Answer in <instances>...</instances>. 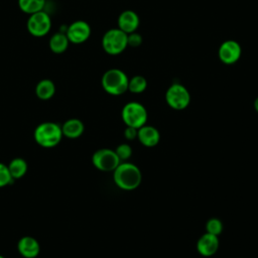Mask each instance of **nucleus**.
Segmentation results:
<instances>
[{
  "label": "nucleus",
  "instance_id": "393cba45",
  "mask_svg": "<svg viewBox=\"0 0 258 258\" xmlns=\"http://www.w3.org/2000/svg\"><path fill=\"white\" fill-rule=\"evenodd\" d=\"M137 131L138 129L134 128V127H130V126H127V128L125 129L124 131V136L126 139L128 140H132L134 138L137 137Z\"/></svg>",
  "mask_w": 258,
  "mask_h": 258
},
{
  "label": "nucleus",
  "instance_id": "dca6fc26",
  "mask_svg": "<svg viewBox=\"0 0 258 258\" xmlns=\"http://www.w3.org/2000/svg\"><path fill=\"white\" fill-rule=\"evenodd\" d=\"M69 43L70 41L64 32H56L52 34L48 41L49 48L54 53L64 52L69 46Z\"/></svg>",
  "mask_w": 258,
  "mask_h": 258
},
{
  "label": "nucleus",
  "instance_id": "2eb2a0df",
  "mask_svg": "<svg viewBox=\"0 0 258 258\" xmlns=\"http://www.w3.org/2000/svg\"><path fill=\"white\" fill-rule=\"evenodd\" d=\"M62 135L68 138H78L80 137L85 129L83 122L79 119L72 118L67 120L61 126Z\"/></svg>",
  "mask_w": 258,
  "mask_h": 258
},
{
  "label": "nucleus",
  "instance_id": "0eeeda50",
  "mask_svg": "<svg viewBox=\"0 0 258 258\" xmlns=\"http://www.w3.org/2000/svg\"><path fill=\"white\" fill-rule=\"evenodd\" d=\"M27 30L35 37H42L46 35L51 28V19L44 10L30 14L27 19Z\"/></svg>",
  "mask_w": 258,
  "mask_h": 258
},
{
  "label": "nucleus",
  "instance_id": "4468645a",
  "mask_svg": "<svg viewBox=\"0 0 258 258\" xmlns=\"http://www.w3.org/2000/svg\"><path fill=\"white\" fill-rule=\"evenodd\" d=\"M137 137L144 146L153 147L159 142L160 134L155 127L149 126V125H143L138 129Z\"/></svg>",
  "mask_w": 258,
  "mask_h": 258
},
{
  "label": "nucleus",
  "instance_id": "1a4fd4ad",
  "mask_svg": "<svg viewBox=\"0 0 258 258\" xmlns=\"http://www.w3.org/2000/svg\"><path fill=\"white\" fill-rule=\"evenodd\" d=\"M64 33L70 42L81 44L89 39L91 35V27L88 22L84 20H77L68 26Z\"/></svg>",
  "mask_w": 258,
  "mask_h": 258
},
{
  "label": "nucleus",
  "instance_id": "9b49d317",
  "mask_svg": "<svg viewBox=\"0 0 258 258\" xmlns=\"http://www.w3.org/2000/svg\"><path fill=\"white\" fill-rule=\"evenodd\" d=\"M139 16L133 10H125L123 11L117 20L118 28L123 32L129 34L131 32H135L139 26Z\"/></svg>",
  "mask_w": 258,
  "mask_h": 258
},
{
  "label": "nucleus",
  "instance_id": "20e7f679",
  "mask_svg": "<svg viewBox=\"0 0 258 258\" xmlns=\"http://www.w3.org/2000/svg\"><path fill=\"white\" fill-rule=\"evenodd\" d=\"M127 46V33L119 28H111L107 30L102 37V47L108 54H120Z\"/></svg>",
  "mask_w": 258,
  "mask_h": 258
},
{
  "label": "nucleus",
  "instance_id": "a211bd4d",
  "mask_svg": "<svg viewBox=\"0 0 258 258\" xmlns=\"http://www.w3.org/2000/svg\"><path fill=\"white\" fill-rule=\"evenodd\" d=\"M13 179L22 177L27 171V163L23 158L15 157L7 165Z\"/></svg>",
  "mask_w": 258,
  "mask_h": 258
},
{
  "label": "nucleus",
  "instance_id": "aec40b11",
  "mask_svg": "<svg viewBox=\"0 0 258 258\" xmlns=\"http://www.w3.org/2000/svg\"><path fill=\"white\" fill-rule=\"evenodd\" d=\"M147 87V81L142 76H134L129 80L128 90L134 94H140L145 91Z\"/></svg>",
  "mask_w": 258,
  "mask_h": 258
},
{
  "label": "nucleus",
  "instance_id": "423d86ee",
  "mask_svg": "<svg viewBox=\"0 0 258 258\" xmlns=\"http://www.w3.org/2000/svg\"><path fill=\"white\" fill-rule=\"evenodd\" d=\"M165 100L170 108L174 110H183L189 105L190 95L184 86L174 83L167 89Z\"/></svg>",
  "mask_w": 258,
  "mask_h": 258
},
{
  "label": "nucleus",
  "instance_id": "bb28decb",
  "mask_svg": "<svg viewBox=\"0 0 258 258\" xmlns=\"http://www.w3.org/2000/svg\"><path fill=\"white\" fill-rule=\"evenodd\" d=\"M0 258H5V257H3V256H1V255H0Z\"/></svg>",
  "mask_w": 258,
  "mask_h": 258
},
{
  "label": "nucleus",
  "instance_id": "ddd939ff",
  "mask_svg": "<svg viewBox=\"0 0 258 258\" xmlns=\"http://www.w3.org/2000/svg\"><path fill=\"white\" fill-rule=\"evenodd\" d=\"M18 251L24 258H34L39 254L40 246L38 241L31 236L22 237L17 244Z\"/></svg>",
  "mask_w": 258,
  "mask_h": 258
},
{
  "label": "nucleus",
  "instance_id": "f257e3e1",
  "mask_svg": "<svg viewBox=\"0 0 258 258\" xmlns=\"http://www.w3.org/2000/svg\"><path fill=\"white\" fill-rule=\"evenodd\" d=\"M115 183L122 189L132 190L139 186L142 179L140 169L133 163H120L114 170Z\"/></svg>",
  "mask_w": 258,
  "mask_h": 258
},
{
  "label": "nucleus",
  "instance_id": "b1692460",
  "mask_svg": "<svg viewBox=\"0 0 258 258\" xmlns=\"http://www.w3.org/2000/svg\"><path fill=\"white\" fill-rule=\"evenodd\" d=\"M127 42L129 46L132 47H138L142 43V36L141 34L135 32H131L127 34Z\"/></svg>",
  "mask_w": 258,
  "mask_h": 258
},
{
  "label": "nucleus",
  "instance_id": "412c9836",
  "mask_svg": "<svg viewBox=\"0 0 258 258\" xmlns=\"http://www.w3.org/2000/svg\"><path fill=\"white\" fill-rule=\"evenodd\" d=\"M206 229H207V233L219 236L223 231V224L219 219L212 218L207 222Z\"/></svg>",
  "mask_w": 258,
  "mask_h": 258
},
{
  "label": "nucleus",
  "instance_id": "7ed1b4c3",
  "mask_svg": "<svg viewBox=\"0 0 258 258\" xmlns=\"http://www.w3.org/2000/svg\"><path fill=\"white\" fill-rule=\"evenodd\" d=\"M61 127L53 122L40 123L34 130V139L42 147H53L59 143L62 138Z\"/></svg>",
  "mask_w": 258,
  "mask_h": 258
},
{
  "label": "nucleus",
  "instance_id": "6e6552de",
  "mask_svg": "<svg viewBox=\"0 0 258 258\" xmlns=\"http://www.w3.org/2000/svg\"><path fill=\"white\" fill-rule=\"evenodd\" d=\"M93 164L96 168L102 171H114L115 168L121 163L115 150L102 148L97 150L92 157Z\"/></svg>",
  "mask_w": 258,
  "mask_h": 258
},
{
  "label": "nucleus",
  "instance_id": "5701e85b",
  "mask_svg": "<svg viewBox=\"0 0 258 258\" xmlns=\"http://www.w3.org/2000/svg\"><path fill=\"white\" fill-rule=\"evenodd\" d=\"M116 154L118 155L119 159L120 160H126L128 159L131 154H132V148L129 144H126V143H123V144H120L116 150H115Z\"/></svg>",
  "mask_w": 258,
  "mask_h": 258
},
{
  "label": "nucleus",
  "instance_id": "f8f14e48",
  "mask_svg": "<svg viewBox=\"0 0 258 258\" xmlns=\"http://www.w3.org/2000/svg\"><path fill=\"white\" fill-rule=\"evenodd\" d=\"M219 248L218 236L206 233L198 241L197 249L199 253L205 257L213 256Z\"/></svg>",
  "mask_w": 258,
  "mask_h": 258
},
{
  "label": "nucleus",
  "instance_id": "6ab92c4d",
  "mask_svg": "<svg viewBox=\"0 0 258 258\" xmlns=\"http://www.w3.org/2000/svg\"><path fill=\"white\" fill-rule=\"evenodd\" d=\"M46 0H18L20 10L26 14H33L43 10Z\"/></svg>",
  "mask_w": 258,
  "mask_h": 258
},
{
  "label": "nucleus",
  "instance_id": "f03ea898",
  "mask_svg": "<svg viewBox=\"0 0 258 258\" xmlns=\"http://www.w3.org/2000/svg\"><path fill=\"white\" fill-rule=\"evenodd\" d=\"M129 79L127 75L119 69H110L106 71L101 80L105 92L113 96L124 94L128 90Z\"/></svg>",
  "mask_w": 258,
  "mask_h": 258
},
{
  "label": "nucleus",
  "instance_id": "4be33fe9",
  "mask_svg": "<svg viewBox=\"0 0 258 258\" xmlns=\"http://www.w3.org/2000/svg\"><path fill=\"white\" fill-rule=\"evenodd\" d=\"M13 181V178L10 174L8 166L0 162V187L6 186Z\"/></svg>",
  "mask_w": 258,
  "mask_h": 258
},
{
  "label": "nucleus",
  "instance_id": "f3484780",
  "mask_svg": "<svg viewBox=\"0 0 258 258\" xmlns=\"http://www.w3.org/2000/svg\"><path fill=\"white\" fill-rule=\"evenodd\" d=\"M55 93V86L51 80L43 79L39 81L35 87V94L40 100H48Z\"/></svg>",
  "mask_w": 258,
  "mask_h": 258
},
{
  "label": "nucleus",
  "instance_id": "9d476101",
  "mask_svg": "<svg viewBox=\"0 0 258 258\" xmlns=\"http://www.w3.org/2000/svg\"><path fill=\"white\" fill-rule=\"evenodd\" d=\"M241 45L233 39L225 40L219 47L218 56L225 64H233L237 62L241 56Z\"/></svg>",
  "mask_w": 258,
  "mask_h": 258
},
{
  "label": "nucleus",
  "instance_id": "39448f33",
  "mask_svg": "<svg viewBox=\"0 0 258 258\" xmlns=\"http://www.w3.org/2000/svg\"><path fill=\"white\" fill-rule=\"evenodd\" d=\"M122 119L127 126L139 129L146 124L147 111L145 107L137 102L127 103L121 113Z\"/></svg>",
  "mask_w": 258,
  "mask_h": 258
},
{
  "label": "nucleus",
  "instance_id": "a878e982",
  "mask_svg": "<svg viewBox=\"0 0 258 258\" xmlns=\"http://www.w3.org/2000/svg\"><path fill=\"white\" fill-rule=\"evenodd\" d=\"M254 108H255V110H256L257 113H258V97H257L256 100L254 101Z\"/></svg>",
  "mask_w": 258,
  "mask_h": 258
}]
</instances>
